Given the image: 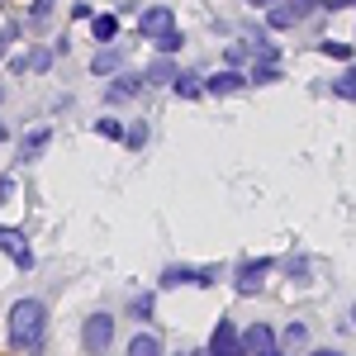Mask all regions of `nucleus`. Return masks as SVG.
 Instances as JSON below:
<instances>
[{
    "label": "nucleus",
    "instance_id": "1",
    "mask_svg": "<svg viewBox=\"0 0 356 356\" xmlns=\"http://www.w3.org/2000/svg\"><path fill=\"white\" fill-rule=\"evenodd\" d=\"M5 337H10V347L24 356H38L43 352V342H48V304L38 300V295H24V300L10 304V314H5Z\"/></svg>",
    "mask_w": 356,
    "mask_h": 356
},
{
    "label": "nucleus",
    "instance_id": "2",
    "mask_svg": "<svg viewBox=\"0 0 356 356\" xmlns=\"http://www.w3.org/2000/svg\"><path fill=\"white\" fill-rule=\"evenodd\" d=\"M275 266H280V257H243V261L233 266V290H238L243 300H252V295H261Z\"/></svg>",
    "mask_w": 356,
    "mask_h": 356
},
{
    "label": "nucleus",
    "instance_id": "3",
    "mask_svg": "<svg viewBox=\"0 0 356 356\" xmlns=\"http://www.w3.org/2000/svg\"><path fill=\"white\" fill-rule=\"evenodd\" d=\"M219 275H223L219 266H186V261H171V266H162L157 285H162V290H181V285H200V290H209Z\"/></svg>",
    "mask_w": 356,
    "mask_h": 356
},
{
    "label": "nucleus",
    "instance_id": "4",
    "mask_svg": "<svg viewBox=\"0 0 356 356\" xmlns=\"http://www.w3.org/2000/svg\"><path fill=\"white\" fill-rule=\"evenodd\" d=\"M81 347L90 356H105L114 347V314L110 309H95V314H86L81 323Z\"/></svg>",
    "mask_w": 356,
    "mask_h": 356
},
{
    "label": "nucleus",
    "instance_id": "5",
    "mask_svg": "<svg viewBox=\"0 0 356 356\" xmlns=\"http://www.w3.org/2000/svg\"><path fill=\"white\" fill-rule=\"evenodd\" d=\"M204 352H209V356H247L243 328H238L233 318H219L214 332H209V342H204Z\"/></svg>",
    "mask_w": 356,
    "mask_h": 356
},
{
    "label": "nucleus",
    "instance_id": "6",
    "mask_svg": "<svg viewBox=\"0 0 356 356\" xmlns=\"http://www.w3.org/2000/svg\"><path fill=\"white\" fill-rule=\"evenodd\" d=\"M243 342H247V356H290L280 347V332H275L271 323H247Z\"/></svg>",
    "mask_w": 356,
    "mask_h": 356
},
{
    "label": "nucleus",
    "instance_id": "7",
    "mask_svg": "<svg viewBox=\"0 0 356 356\" xmlns=\"http://www.w3.org/2000/svg\"><path fill=\"white\" fill-rule=\"evenodd\" d=\"M0 252H5L19 271H33V261H38V257H33V247H29V238L19 233V228H0Z\"/></svg>",
    "mask_w": 356,
    "mask_h": 356
},
{
    "label": "nucleus",
    "instance_id": "8",
    "mask_svg": "<svg viewBox=\"0 0 356 356\" xmlns=\"http://www.w3.org/2000/svg\"><path fill=\"white\" fill-rule=\"evenodd\" d=\"M166 29H176V15H171V5H147V10L138 15V33H143V38H162Z\"/></svg>",
    "mask_w": 356,
    "mask_h": 356
},
{
    "label": "nucleus",
    "instance_id": "9",
    "mask_svg": "<svg viewBox=\"0 0 356 356\" xmlns=\"http://www.w3.org/2000/svg\"><path fill=\"white\" fill-rule=\"evenodd\" d=\"M48 143H53V129H48V124H43V129H29L24 143H19V157H15V162H19V166H24V162H38V157L48 152Z\"/></svg>",
    "mask_w": 356,
    "mask_h": 356
},
{
    "label": "nucleus",
    "instance_id": "10",
    "mask_svg": "<svg viewBox=\"0 0 356 356\" xmlns=\"http://www.w3.org/2000/svg\"><path fill=\"white\" fill-rule=\"evenodd\" d=\"M138 90H143V76H134V72H119V76L105 86V105H124V100H134Z\"/></svg>",
    "mask_w": 356,
    "mask_h": 356
},
{
    "label": "nucleus",
    "instance_id": "11",
    "mask_svg": "<svg viewBox=\"0 0 356 356\" xmlns=\"http://www.w3.org/2000/svg\"><path fill=\"white\" fill-rule=\"evenodd\" d=\"M176 76H181L176 57H152L147 72H143V86H176Z\"/></svg>",
    "mask_w": 356,
    "mask_h": 356
},
{
    "label": "nucleus",
    "instance_id": "12",
    "mask_svg": "<svg viewBox=\"0 0 356 356\" xmlns=\"http://www.w3.org/2000/svg\"><path fill=\"white\" fill-rule=\"evenodd\" d=\"M243 86H247V72H233V67H228V72H214V76L204 81V95H233V90H243Z\"/></svg>",
    "mask_w": 356,
    "mask_h": 356
},
{
    "label": "nucleus",
    "instance_id": "13",
    "mask_svg": "<svg viewBox=\"0 0 356 356\" xmlns=\"http://www.w3.org/2000/svg\"><path fill=\"white\" fill-rule=\"evenodd\" d=\"M119 72H124V53H119V48H100V53L90 57V76H119Z\"/></svg>",
    "mask_w": 356,
    "mask_h": 356
},
{
    "label": "nucleus",
    "instance_id": "14",
    "mask_svg": "<svg viewBox=\"0 0 356 356\" xmlns=\"http://www.w3.org/2000/svg\"><path fill=\"white\" fill-rule=\"evenodd\" d=\"M243 48H247V53H257V62H280V48L271 43V33H261V29H252V33H247Z\"/></svg>",
    "mask_w": 356,
    "mask_h": 356
},
{
    "label": "nucleus",
    "instance_id": "15",
    "mask_svg": "<svg viewBox=\"0 0 356 356\" xmlns=\"http://www.w3.org/2000/svg\"><path fill=\"white\" fill-rule=\"evenodd\" d=\"M90 38H95L100 48H114V38H119V15H95V19H90Z\"/></svg>",
    "mask_w": 356,
    "mask_h": 356
},
{
    "label": "nucleus",
    "instance_id": "16",
    "mask_svg": "<svg viewBox=\"0 0 356 356\" xmlns=\"http://www.w3.org/2000/svg\"><path fill=\"white\" fill-rule=\"evenodd\" d=\"M300 19H304V15L290 5V0H280V5H271V10H266V29H295Z\"/></svg>",
    "mask_w": 356,
    "mask_h": 356
},
{
    "label": "nucleus",
    "instance_id": "17",
    "mask_svg": "<svg viewBox=\"0 0 356 356\" xmlns=\"http://www.w3.org/2000/svg\"><path fill=\"white\" fill-rule=\"evenodd\" d=\"M129 356H166V347L157 332H134L129 337Z\"/></svg>",
    "mask_w": 356,
    "mask_h": 356
},
{
    "label": "nucleus",
    "instance_id": "18",
    "mask_svg": "<svg viewBox=\"0 0 356 356\" xmlns=\"http://www.w3.org/2000/svg\"><path fill=\"white\" fill-rule=\"evenodd\" d=\"M171 90H176L181 100H200V95H204V76H200V72H186V67H181V76H176V86H171Z\"/></svg>",
    "mask_w": 356,
    "mask_h": 356
},
{
    "label": "nucleus",
    "instance_id": "19",
    "mask_svg": "<svg viewBox=\"0 0 356 356\" xmlns=\"http://www.w3.org/2000/svg\"><path fill=\"white\" fill-rule=\"evenodd\" d=\"M280 347H285V352H304V347H309V323H300V318L285 323V328H280Z\"/></svg>",
    "mask_w": 356,
    "mask_h": 356
},
{
    "label": "nucleus",
    "instance_id": "20",
    "mask_svg": "<svg viewBox=\"0 0 356 356\" xmlns=\"http://www.w3.org/2000/svg\"><path fill=\"white\" fill-rule=\"evenodd\" d=\"M152 314H157V295H152V290H143V295H134V300H129V318L147 323Z\"/></svg>",
    "mask_w": 356,
    "mask_h": 356
},
{
    "label": "nucleus",
    "instance_id": "21",
    "mask_svg": "<svg viewBox=\"0 0 356 356\" xmlns=\"http://www.w3.org/2000/svg\"><path fill=\"white\" fill-rule=\"evenodd\" d=\"M152 43H157V57H176L186 48V33H181V29H166L162 38H152Z\"/></svg>",
    "mask_w": 356,
    "mask_h": 356
},
{
    "label": "nucleus",
    "instance_id": "22",
    "mask_svg": "<svg viewBox=\"0 0 356 356\" xmlns=\"http://www.w3.org/2000/svg\"><path fill=\"white\" fill-rule=\"evenodd\" d=\"M247 81L252 86H271V81H280V67H275V62H252Z\"/></svg>",
    "mask_w": 356,
    "mask_h": 356
},
{
    "label": "nucleus",
    "instance_id": "23",
    "mask_svg": "<svg viewBox=\"0 0 356 356\" xmlns=\"http://www.w3.org/2000/svg\"><path fill=\"white\" fill-rule=\"evenodd\" d=\"M124 147H129V152H143V147H147V124H143V119H134V124L124 129Z\"/></svg>",
    "mask_w": 356,
    "mask_h": 356
},
{
    "label": "nucleus",
    "instance_id": "24",
    "mask_svg": "<svg viewBox=\"0 0 356 356\" xmlns=\"http://www.w3.org/2000/svg\"><path fill=\"white\" fill-rule=\"evenodd\" d=\"M24 67H29V72H53V48H48V43H38V48L24 57Z\"/></svg>",
    "mask_w": 356,
    "mask_h": 356
},
{
    "label": "nucleus",
    "instance_id": "25",
    "mask_svg": "<svg viewBox=\"0 0 356 356\" xmlns=\"http://www.w3.org/2000/svg\"><path fill=\"white\" fill-rule=\"evenodd\" d=\"M280 266H285V275H290V280H309V271H314V266H309V257H304V252H295V257H285V261H280Z\"/></svg>",
    "mask_w": 356,
    "mask_h": 356
},
{
    "label": "nucleus",
    "instance_id": "26",
    "mask_svg": "<svg viewBox=\"0 0 356 356\" xmlns=\"http://www.w3.org/2000/svg\"><path fill=\"white\" fill-rule=\"evenodd\" d=\"M53 10H57V0H33V10H29V24L43 29L48 19H53Z\"/></svg>",
    "mask_w": 356,
    "mask_h": 356
},
{
    "label": "nucleus",
    "instance_id": "27",
    "mask_svg": "<svg viewBox=\"0 0 356 356\" xmlns=\"http://www.w3.org/2000/svg\"><path fill=\"white\" fill-rule=\"evenodd\" d=\"M95 134H100V138H114V143H124V124L105 114V119H95Z\"/></svg>",
    "mask_w": 356,
    "mask_h": 356
},
{
    "label": "nucleus",
    "instance_id": "28",
    "mask_svg": "<svg viewBox=\"0 0 356 356\" xmlns=\"http://www.w3.org/2000/svg\"><path fill=\"white\" fill-rule=\"evenodd\" d=\"M332 90H337L342 100H356V72H352V67H347V72H342V76L332 81Z\"/></svg>",
    "mask_w": 356,
    "mask_h": 356
},
{
    "label": "nucleus",
    "instance_id": "29",
    "mask_svg": "<svg viewBox=\"0 0 356 356\" xmlns=\"http://www.w3.org/2000/svg\"><path fill=\"white\" fill-rule=\"evenodd\" d=\"M318 53H323V57H337V62H352V48H347V43H332V38H328V43H318Z\"/></svg>",
    "mask_w": 356,
    "mask_h": 356
},
{
    "label": "nucleus",
    "instance_id": "30",
    "mask_svg": "<svg viewBox=\"0 0 356 356\" xmlns=\"http://www.w3.org/2000/svg\"><path fill=\"white\" fill-rule=\"evenodd\" d=\"M10 195H15V171L0 176V204H10Z\"/></svg>",
    "mask_w": 356,
    "mask_h": 356
},
{
    "label": "nucleus",
    "instance_id": "31",
    "mask_svg": "<svg viewBox=\"0 0 356 356\" xmlns=\"http://www.w3.org/2000/svg\"><path fill=\"white\" fill-rule=\"evenodd\" d=\"M290 5H295V10H300L304 19H309V15H314V10H318V5H323V0H290Z\"/></svg>",
    "mask_w": 356,
    "mask_h": 356
},
{
    "label": "nucleus",
    "instance_id": "32",
    "mask_svg": "<svg viewBox=\"0 0 356 356\" xmlns=\"http://www.w3.org/2000/svg\"><path fill=\"white\" fill-rule=\"evenodd\" d=\"M15 38H19V29H0V57H5V48H10Z\"/></svg>",
    "mask_w": 356,
    "mask_h": 356
},
{
    "label": "nucleus",
    "instance_id": "33",
    "mask_svg": "<svg viewBox=\"0 0 356 356\" xmlns=\"http://www.w3.org/2000/svg\"><path fill=\"white\" fill-rule=\"evenodd\" d=\"M309 356H342V352H332V347H314Z\"/></svg>",
    "mask_w": 356,
    "mask_h": 356
},
{
    "label": "nucleus",
    "instance_id": "34",
    "mask_svg": "<svg viewBox=\"0 0 356 356\" xmlns=\"http://www.w3.org/2000/svg\"><path fill=\"white\" fill-rule=\"evenodd\" d=\"M186 356H209V352H204V347H191V352H186Z\"/></svg>",
    "mask_w": 356,
    "mask_h": 356
},
{
    "label": "nucleus",
    "instance_id": "35",
    "mask_svg": "<svg viewBox=\"0 0 356 356\" xmlns=\"http://www.w3.org/2000/svg\"><path fill=\"white\" fill-rule=\"evenodd\" d=\"M0 105H5V86H0Z\"/></svg>",
    "mask_w": 356,
    "mask_h": 356
},
{
    "label": "nucleus",
    "instance_id": "36",
    "mask_svg": "<svg viewBox=\"0 0 356 356\" xmlns=\"http://www.w3.org/2000/svg\"><path fill=\"white\" fill-rule=\"evenodd\" d=\"M0 143H5V124H0Z\"/></svg>",
    "mask_w": 356,
    "mask_h": 356
},
{
    "label": "nucleus",
    "instance_id": "37",
    "mask_svg": "<svg viewBox=\"0 0 356 356\" xmlns=\"http://www.w3.org/2000/svg\"><path fill=\"white\" fill-rule=\"evenodd\" d=\"M352 323H356V304H352Z\"/></svg>",
    "mask_w": 356,
    "mask_h": 356
},
{
    "label": "nucleus",
    "instance_id": "38",
    "mask_svg": "<svg viewBox=\"0 0 356 356\" xmlns=\"http://www.w3.org/2000/svg\"><path fill=\"white\" fill-rule=\"evenodd\" d=\"M0 5H5V0H0Z\"/></svg>",
    "mask_w": 356,
    "mask_h": 356
},
{
    "label": "nucleus",
    "instance_id": "39",
    "mask_svg": "<svg viewBox=\"0 0 356 356\" xmlns=\"http://www.w3.org/2000/svg\"><path fill=\"white\" fill-rule=\"evenodd\" d=\"M352 72H356V67H352Z\"/></svg>",
    "mask_w": 356,
    "mask_h": 356
},
{
    "label": "nucleus",
    "instance_id": "40",
    "mask_svg": "<svg viewBox=\"0 0 356 356\" xmlns=\"http://www.w3.org/2000/svg\"><path fill=\"white\" fill-rule=\"evenodd\" d=\"M181 356H186V352H181Z\"/></svg>",
    "mask_w": 356,
    "mask_h": 356
}]
</instances>
